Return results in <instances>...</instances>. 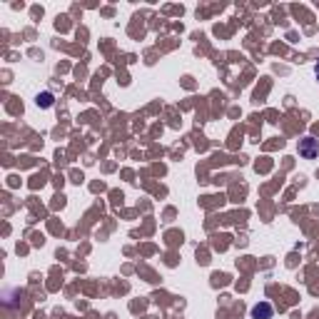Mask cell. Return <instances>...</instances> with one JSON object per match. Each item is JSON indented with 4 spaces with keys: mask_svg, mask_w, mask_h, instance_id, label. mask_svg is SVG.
I'll return each mask as SVG.
<instances>
[{
    "mask_svg": "<svg viewBox=\"0 0 319 319\" xmlns=\"http://www.w3.org/2000/svg\"><path fill=\"white\" fill-rule=\"evenodd\" d=\"M252 319H272V304L269 302H260L252 309Z\"/></svg>",
    "mask_w": 319,
    "mask_h": 319,
    "instance_id": "obj_2",
    "label": "cell"
},
{
    "mask_svg": "<svg viewBox=\"0 0 319 319\" xmlns=\"http://www.w3.org/2000/svg\"><path fill=\"white\" fill-rule=\"evenodd\" d=\"M38 105H42V108H50V105H53V95H50V93H42L38 97Z\"/></svg>",
    "mask_w": 319,
    "mask_h": 319,
    "instance_id": "obj_3",
    "label": "cell"
},
{
    "mask_svg": "<svg viewBox=\"0 0 319 319\" xmlns=\"http://www.w3.org/2000/svg\"><path fill=\"white\" fill-rule=\"evenodd\" d=\"M314 73H317V77H319V60H317V65H314Z\"/></svg>",
    "mask_w": 319,
    "mask_h": 319,
    "instance_id": "obj_4",
    "label": "cell"
},
{
    "mask_svg": "<svg viewBox=\"0 0 319 319\" xmlns=\"http://www.w3.org/2000/svg\"><path fill=\"white\" fill-rule=\"evenodd\" d=\"M300 155L304 160H314L319 155V142L314 137H304V140H300Z\"/></svg>",
    "mask_w": 319,
    "mask_h": 319,
    "instance_id": "obj_1",
    "label": "cell"
}]
</instances>
